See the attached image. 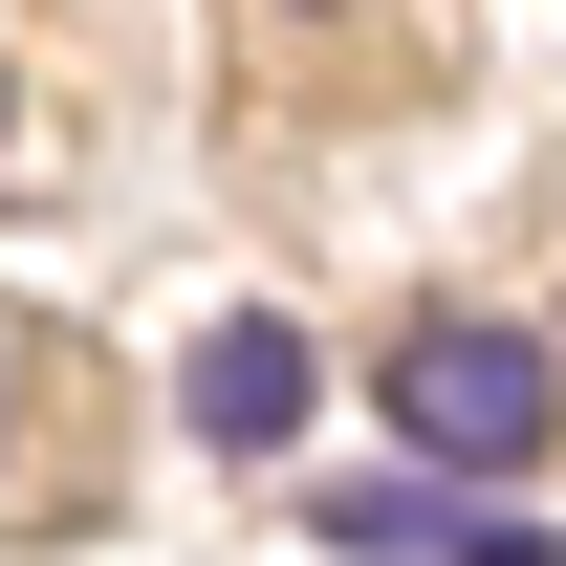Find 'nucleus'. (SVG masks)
Instances as JSON below:
<instances>
[{
    "label": "nucleus",
    "mask_w": 566,
    "mask_h": 566,
    "mask_svg": "<svg viewBox=\"0 0 566 566\" xmlns=\"http://www.w3.org/2000/svg\"><path fill=\"white\" fill-rule=\"evenodd\" d=\"M197 436L218 458H283V436H305V327H262V305L197 327Z\"/></svg>",
    "instance_id": "nucleus-2"
},
{
    "label": "nucleus",
    "mask_w": 566,
    "mask_h": 566,
    "mask_svg": "<svg viewBox=\"0 0 566 566\" xmlns=\"http://www.w3.org/2000/svg\"><path fill=\"white\" fill-rule=\"evenodd\" d=\"M327 545H349V566H545V523H458L436 480H349Z\"/></svg>",
    "instance_id": "nucleus-3"
},
{
    "label": "nucleus",
    "mask_w": 566,
    "mask_h": 566,
    "mask_svg": "<svg viewBox=\"0 0 566 566\" xmlns=\"http://www.w3.org/2000/svg\"><path fill=\"white\" fill-rule=\"evenodd\" d=\"M545 349H501V327H415V349H392V436H415V458H458V480H523V458H545Z\"/></svg>",
    "instance_id": "nucleus-1"
}]
</instances>
